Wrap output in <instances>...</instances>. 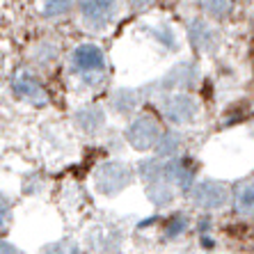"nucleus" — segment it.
<instances>
[{
  "label": "nucleus",
  "instance_id": "obj_1",
  "mask_svg": "<svg viewBox=\"0 0 254 254\" xmlns=\"http://www.w3.org/2000/svg\"><path fill=\"white\" fill-rule=\"evenodd\" d=\"M73 66L80 73H94V71L103 69V53L101 48H96L94 44H83L76 48L73 53Z\"/></svg>",
  "mask_w": 254,
  "mask_h": 254
},
{
  "label": "nucleus",
  "instance_id": "obj_2",
  "mask_svg": "<svg viewBox=\"0 0 254 254\" xmlns=\"http://www.w3.org/2000/svg\"><path fill=\"white\" fill-rule=\"evenodd\" d=\"M115 9V0H83V16L89 23H106Z\"/></svg>",
  "mask_w": 254,
  "mask_h": 254
},
{
  "label": "nucleus",
  "instance_id": "obj_3",
  "mask_svg": "<svg viewBox=\"0 0 254 254\" xmlns=\"http://www.w3.org/2000/svg\"><path fill=\"white\" fill-rule=\"evenodd\" d=\"M195 199L201 206H222L227 199V190L218 184H201L195 190Z\"/></svg>",
  "mask_w": 254,
  "mask_h": 254
},
{
  "label": "nucleus",
  "instance_id": "obj_4",
  "mask_svg": "<svg viewBox=\"0 0 254 254\" xmlns=\"http://www.w3.org/2000/svg\"><path fill=\"white\" fill-rule=\"evenodd\" d=\"M234 204H236V211L241 213V215H248V218L254 215V184L238 186Z\"/></svg>",
  "mask_w": 254,
  "mask_h": 254
},
{
  "label": "nucleus",
  "instance_id": "obj_5",
  "mask_svg": "<svg viewBox=\"0 0 254 254\" xmlns=\"http://www.w3.org/2000/svg\"><path fill=\"white\" fill-rule=\"evenodd\" d=\"M234 0H204V7H206L211 14L220 16V14H227L229 12V7Z\"/></svg>",
  "mask_w": 254,
  "mask_h": 254
},
{
  "label": "nucleus",
  "instance_id": "obj_6",
  "mask_svg": "<svg viewBox=\"0 0 254 254\" xmlns=\"http://www.w3.org/2000/svg\"><path fill=\"white\" fill-rule=\"evenodd\" d=\"M16 92L23 96H32V94H39V87H37L35 80H30V78H18L16 80Z\"/></svg>",
  "mask_w": 254,
  "mask_h": 254
},
{
  "label": "nucleus",
  "instance_id": "obj_7",
  "mask_svg": "<svg viewBox=\"0 0 254 254\" xmlns=\"http://www.w3.org/2000/svg\"><path fill=\"white\" fill-rule=\"evenodd\" d=\"M69 2H71V0H48V2H46V12L53 14V16H55V14H62L66 7H69Z\"/></svg>",
  "mask_w": 254,
  "mask_h": 254
},
{
  "label": "nucleus",
  "instance_id": "obj_8",
  "mask_svg": "<svg viewBox=\"0 0 254 254\" xmlns=\"http://www.w3.org/2000/svg\"><path fill=\"white\" fill-rule=\"evenodd\" d=\"M130 2H133V5H147L149 0H130Z\"/></svg>",
  "mask_w": 254,
  "mask_h": 254
},
{
  "label": "nucleus",
  "instance_id": "obj_9",
  "mask_svg": "<svg viewBox=\"0 0 254 254\" xmlns=\"http://www.w3.org/2000/svg\"><path fill=\"white\" fill-rule=\"evenodd\" d=\"M0 211H2V206H0Z\"/></svg>",
  "mask_w": 254,
  "mask_h": 254
}]
</instances>
